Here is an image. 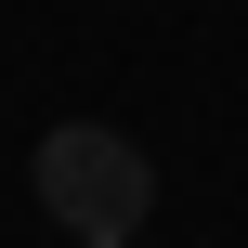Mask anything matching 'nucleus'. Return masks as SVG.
I'll list each match as a JSON object with an SVG mask.
<instances>
[{
    "instance_id": "nucleus-1",
    "label": "nucleus",
    "mask_w": 248,
    "mask_h": 248,
    "mask_svg": "<svg viewBox=\"0 0 248 248\" xmlns=\"http://www.w3.org/2000/svg\"><path fill=\"white\" fill-rule=\"evenodd\" d=\"M39 209H52V222H78V235H144L157 170H144V144H131V131L65 118V131H39Z\"/></svg>"
},
{
    "instance_id": "nucleus-2",
    "label": "nucleus",
    "mask_w": 248,
    "mask_h": 248,
    "mask_svg": "<svg viewBox=\"0 0 248 248\" xmlns=\"http://www.w3.org/2000/svg\"><path fill=\"white\" fill-rule=\"evenodd\" d=\"M78 248H131V235H78Z\"/></svg>"
}]
</instances>
